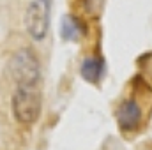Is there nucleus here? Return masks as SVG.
Listing matches in <instances>:
<instances>
[{
    "instance_id": "2",
    "label": "nucleus",
    "mask_w": 152,
    "mask_h": 150,
    "mask_svg": "<svg viewBox=\"0 0 152 150\" xmlns=\"http://www.w3.org/2000/svg\"><path fill=\"white\" fill-rule=\"evenodd\" d=\"M11 108L18 124L32 125L37 122L41 115V95L34 88L18 87V90L11 99Z\"/></svg>"
},
{
    "instance_id": "7",
    "label": "nucleus",
    "mask_w": 152,
    "mask_h": 150,
    "mask_svg": "<svg viewBox=\"0 0 152 150\" xmlns=\"http://www.w3.org/2000/svg\"><path fill=\"white\" fill-rule=\"evenodd\" d=\"M103 4L104 0H83V9L88 14H97L103 9Z\"/></svg>"
},
{
    "instance_id": "3",
    "label": "nucleus",
    "mask_w": 152,
    "mask_h": 150,
    "mask_svg": "<svg viewBox=\"0 0 152 150\" xmlns=\"http://www.w3.org/2000/svg\"><path fill=\"white\" fill-rule=\"evenodd\" d=\"M51 0H32L25 12V27L34 41H42L50 30Z\"/></svg>"
},
{
    "instance_id": "1",
    "label": "nucleus",
    "mask_w": 152,
    "mask_h": 150,
    "mask_svg": "<svg viewBox=\"0 0 152 150\" xmlns=\"http://www.w3.org/2000/svg\"><path fill=\"white\" fill-rule=\"evenodd\" d=\"M9 74L18 87L36 88L41 79V64L32 50L21 48L9 60Z\"/></svg>"
},
{
    "instance_id": "4",
    "label": "nucleus",
    "mask_w": 152,
    "mask_h": 150,
    "mask_svg": "<svg viewBox=\"0 0 152 150\" xmlns=\"http://www.w3.org/2000/svg\"><path fill=\"white\" fill-rule=\"evenodd\" d=\"M117 124L120 131L133 133L143 124V108L136 99H126L117 110Z\"/></svg>"
},
{
    "instance_id": "5",
    "label": "nucleus",
    "mask_w": 152,
    "mask_h": 150,
    "mask_svg": "<svg viewBox=\"0 0 152 150\" xmlns=\"http://www.w3.org/2000/svg\"><path fill=\"white\" fill-rule=\"evenodd\" d=\"M104 73H106V64H104V58H101V57H96V55L87 57L81 62L80 74L88 83H99L103 79Z\"/></svg>"
},
{
    "instance_id": "6",
    "label": "nucleus",
    "mask_w": 152,
    "mask_h": 150,
    "mask_svg": "<svg viewBox=\"0 0 152 150\" xmlns=\"http://www.w3.org/2000/svg\"><path fill=\"white\" fill-rule=\"evenodd\" d=\"M83 34H85V27L76 16H73V14L62 16V20H60V37L64 41L73 42L76 39H80Z\"/></svg>"
}]
</instances>
